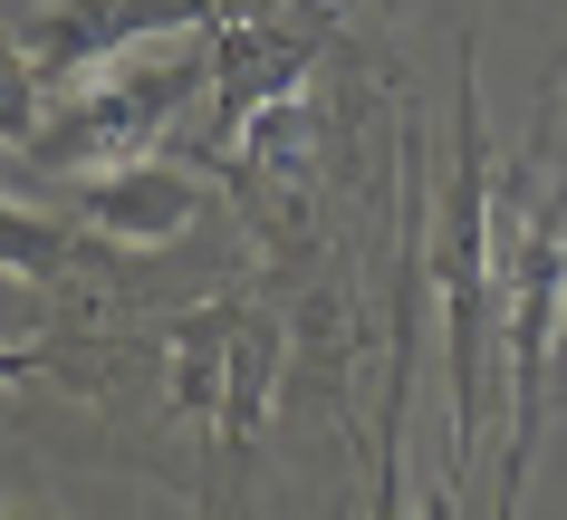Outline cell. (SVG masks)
Segmentation results:
<instances>
[{
	"label": "cell",
	"instance_id": "cell-2",
	"mask_svg": "<svg viewBox=\"0 0 567 520\" xmlns=\"http://www.w3.org/2000/svg\"><path fill=\"white\" fill-rule=\"evenodd\" d=\"M501 337H509V462H501V511H519V482H529V453L548 434V405H558V337H567V174L548 184L519 242L501 261Z\"/></svg>",
	"mask_w": 567,
	"mask_h": 520
},
{
	"label": "cell",
	"instance_id": "cell-4",
	"mask_svg": "<svg viewBox=\"0 0 567 520\" xmlns=\"http://www.w3.org/2000/svg\"><path fill=\"white\" fill-rule=\"evenodd\" d=\"M59 213H78L87 232H106L125 251H154V242H183L212 213V174L174 164V154H125V164H96V174L59 184Z\"/></svg>",
	"mask_w": 567,
	"mask_h": 520
},
{
	"label": "cell",
	"instance_id": "cell-1",
	"mask_svg": "<svg viewBox=\"0 0 567 520\" xmlns=\"http://www.w3.org/2000/svg\"><path fill=\"white\" fill-rule=\"evenodd\" d=\"M423 289H443L452 347V472H472L481 415H491V337H501V261H491V135H481V78L462 68V125H452V184L433 203Z\"/></svg>",
	"mask_w": 567,
	"mask_h": 520
},
{
	"label": "cell",
	"instance_id": "cell-5",
	"mask_svg": "<svg viewBox=\"0 0 567 520\" xmlns=\"http://www.w3.org/2000/svg\"><path fill=\"white\" fill-rule=\"evenodd\" d=\"M279 367H289V337H279V318L250 299V318H240V337H231V376H221V415H212V453H221V462H250V453H260Z\"/></svg>",
	"mask_w": 567,
	"mask_h": 520
},
{
	"label": "cell",
	"instance_id": "cell-3",
	"mask_svg": "<svg viewBox=\"0 0 567 520\" xmlns=\"http://www.w3.org/2000/svg\"><path fill=\"white\" fill-rule=\"evenodd\" d=\"M221 78V59H106V78L78 96H59L49 116H30L20 135H10V154H20V174H78V164H125V154H154V135L183 116V96L212 88Z\"/></svg>",
	"mask_w": 567,
	"mask_h": 520
}]
</instances>
